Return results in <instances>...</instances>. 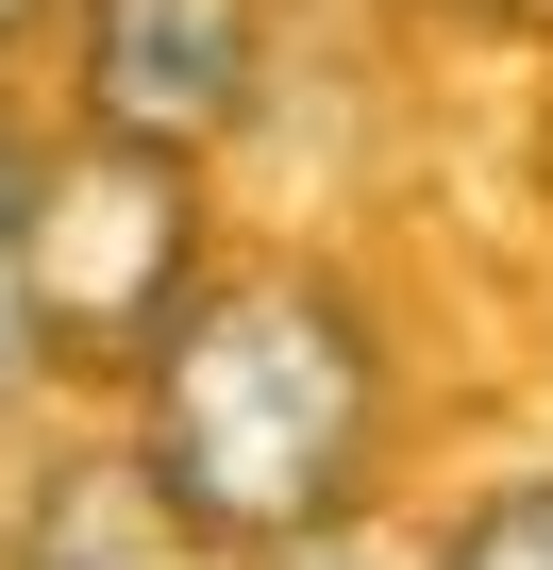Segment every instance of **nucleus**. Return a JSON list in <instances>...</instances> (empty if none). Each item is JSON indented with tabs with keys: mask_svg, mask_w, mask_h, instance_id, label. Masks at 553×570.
Masks as SVG:
<instances>
[{
	"mask_svg": "<svg viewBox=\"0 0 553 570\" xmlns=\"http://www.w3.org/2000/svg\"><path fill=\"white\" fill-rule=\"evenodd\" d=\"M353 436H369V353L303 285L201 303L151 370V470L201 537H303L353 487Z\"/></svg>",
	"mask_w": 553,
	"mask_h": 570,
	"instance_id": "nucleus-1",
	"label": "nucleus"
},
{
	"mask_svg": "<svg viewBox=\"0 0 553 570\" xmlns=\"http://www.w3.org/2000/svg\"><path fill=\"white\" fill-rule=\"evenodd\" d=\"M85 101H101L135 151H201V135L251 101V0H101Z\"/></svg>",
	"mask_w": 553,
	"mask_h": 570,
	"instance_id": "nucleus-2",
	"label": "nucleus"
},
{
	"mask_svg": "<svg viewBox=\"0 0 553 570\" xmlns=\"http://www.w3.org/2000/svg\"><path fill=\"white\" fill-rule=\"evenodd\" d=\"M453 570H553V487H520V503H486V520L453 537Z\"/></svg>",
	"mask_w": 553,
	"mask_h": 570,
	"instance_id": "nucleus-3",
	"label": "nucleus"
},
{
	"mask_svg": "<svg viewBox=\"0 0 553 570\" xmlns=\"http://www.w3.org/2000/svg\"><path fill=\"white\" fill-rule=\"evenodd\" d=\"M34 202H18V168H0V370H18V336H34Z\"/></svg>",
	"mask_w": 553,
	"mask_h": 570,
	"instance_id": "nucleus-4",
	"label": "nucleus"
},
{
	"mask_svg": "<svg viewBox=\"0 0 553 570\" xmlns=\"http://www.w3.org/2000/svg\"><path fill=\"white\" fill-rule=\"evenodd\" d=\"M0 18H18V0H0Z\"/></svg>",
	"mask_w": 553,
	"mask_h": 570,
	"instance_id": "nucleus-5",
	"label": "nucleus"
}]
</instances>
